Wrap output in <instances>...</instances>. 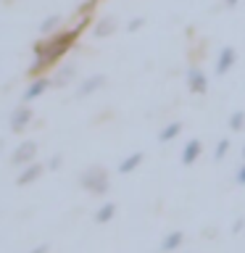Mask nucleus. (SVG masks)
<instances>
[{
  "label": "nucleus",
  "mask_w": 245,
  "mask_h": 253,
  "mask_svg": "<svg viewBox=\"0 0 245 253\" xmlns=\"http://www.w3.org/2000/svg\"><path fill=\"white\" fill-rule=\"evenodd\" d=\"M79 32H82V29L74 27V29L58 32V35H53L50 40H45V42H37L35 45V58H42L47 66H50V63H55L71 45H74V40L79 37Z\"/></svg>",
  "instance_id": "obj_1"
},
{
  "label": "nucleus",
  "mask_w": 245,
  "mask_h": 253,
  "mask_svg": "<svg viewBox=\"0 0 245 253\" xmlns=\"http://www.w3.org/2000/svg\"><path fill=\"white\" fill-rule=\"evenodd\" d=\"M82 185L87 190H92V193H106L108 190V174L103 169H98V166H92V169L82 177Z\"/></svg>",
  "instance_id": "obj_2"
},
{
  "label": "nucleus",
  "mask_w": 245,
  "mask_h": 253,
  "mask_svg": "<svg viewBox=\"0 0 245 253\" xmlns=\"http://www.w3.org/2000/svg\"><path fill=\"white\" fill-rule=\"evenodd\" d=\"M187 84L193 92H205L208 90V79H205V74L198 66H190L187 69Z\"/></svg>",
  "instance_id": "obj_3"
},
{
  "label": "nucleus",
  "mask_w": 245,
  "mask_h": 253,
  "mask_svg": "<svg viewBox=\"0 0 245 253\" xmlns=\"http://www.w3.org/2000/svg\"><path fill=\"white\" fill-rule=\"evenodd\" d=\"M235 61H237V53H235V47H221V53H219V58H216V74H227L229 69L235 66Z\"/></svg>",
  "instance_id": "obj_4"
},
{
  "label": "nucleus",
  "mask_w": 245,
  "mask_h": 253,
  "mask_svg": "<svg viewBox=\"0 0 245 253\" xmlns=\"http://www.w3.org/2000/svg\"><path fill=\"white\" fill-rule=\"evenodd\" d=\"M29 122H32V111H29L27 106H19V108L11 114V129H13V132H21Z\"/></svg>",
  "instance_id": "obj_5"
},
{
  "label": "nucleus",
  "mask_w": 245,
  "mask_h": 253,
  "mask_svg": "<svg viewBox=\"0 0 245 253\" xmlns=\"http://www.w3.org/2000/svg\"><path fill=\"white\" fill-rule=\"evenodd\" d=\"M53 82L50 79H45V77H37L35 82H32L29 87H27V92H24V103H29V100H35V98H40V95H42L47 87H50Z\"/></svg>",
  "instance_id": "obj_6"
},
{
  "label": "nucleus",
  "mask_w": 245,
  "mask_h": 253,
  "mask_svg": "<svg viewBox=\"0 0 245 253\" xmlns=\"http://www.w3.org/2000/svg\"><path fill=\"white\" fill-rule=\"evenodd\" d=\"M198 156H201V140H190L185 148H182V164L190 166L198 161Z\"/></svg>",
  "instance_id": "obj_7"
},
{
  "label": "nucleus",
  "mask_w": 245,
  "mask_h": 253,
  "mask_svg": "<svg viewBox=\"0 0 245 253\" xmlns=\"http://www.w3.org/2000/svg\"><path fill=\"white\" fill-rule=\"evenodd\" d=\"M42 169H45L42 164H29L27 169L19 174V185H32L37 177H42Z\"/></svg>",
  "instance_id": "obj_8"
},
{
  "label": "nucleus",
  "mask_w": 245,
  "mask_h": 253,
  "mask_svg": "<svg viewBox=\"0 0 245 253\" xmlns=\"http://www.w3.org/2000/svg\"><path fill=\"white\" fill-rule=\"evenodd\" d=\"M35 153H37L35 142H24V145H19V150L13 153V164H27V161L35 158Z\"/></svg>",
  "instance_id": "obj_9"
},
{
  "label": "nucleus",
  "mask_w": 245,
  "mask_h": 253,
  "mask_svg": "<svg viewBox=\"0 0 245 253\" xmlns=\"http://www.w3.org/2000/svg\"><path fill=\"white\" fill-rule=\"evenodd\" d=\"M103 84H106V77H103V74H92L90 79H84L82 87H79V95H82V98H84V95H92L95 90H100Z\"/></svg>",
  "instance_id": "obj_10"
},
{
  "label": "nucleus",
  "mask_w": 245,
  "mask_h": 253,
  "mask_svg": "<svg viewBox=\"0 0 245 253\" xmlns=\"http://www.w3.org/2000/svg\"><path fill=\"white\" fill-rule=\"evenodd\" d=\"M182 240H185V235L182 232H169L161 240V253H171V251H177L179 245H182Z\"/></svg>",
  "instance_id": "obj_11"
},
{
  "label": "nucleus",
  "mask_w": 245,
  "mask_h": 253,
  "mask_svg": "<svg viewBox=\"0 0 245 253\" xmlns=\"http://www.w3.org/2000/svg\"><path fill=\"white\" fill-rule=\"evenodd\" d=\"M142 158H145V153H132V156H126L122 164H119V171L122 174H129V171H134L137 166L142 164Z\"/></svg>",
  "instance_id": "obj_12"
},
{
  "label": "nucleus",
  "mask_w": 245,
  "mask_h": 253,
  "mask_svg": "<svg viewBox=\"0 0 245 253\" xmlns=\"http://www.w3.org/2000/svg\"><path fill=\"white\" fill-rule=\"evenodd\" d=\"M114 213H116V206L114 203H106V206H100V209L95 211V221H98V224L111 221V219H114Z\"/></svg>",
  "instance_id": "obj_13"
},
{
  "label": "nucleus",
  "mask_w": 245,
  "mask_h": 253,
  "mask_svg": "<svg viewBox=\"0 0 245 253\" xmlns=\"http://www.w3.org/2000/svg\"><path fill=\"white\" fill-rule=\"evenodd\" d=\"M179 132H182V124H179V122H174V124H169V126H163L161 134H158V140H161V142H169V140L177 137Z\"/></svg>",
  "instance_id": "obj_14"
},
{
  "label": "nucleus",
  "mask_w": 245,
  "mask_h": 253,
  "mask_svg": "<svg viewBox=\"0 0 245 253\" xmlns=\"http://www.w3.org/2000/svg\"><path fill=\"white\" fill-rule=\"evenodd\" d=\"M74 74H77V69H74V66H71V63H69L66 69H61V71H58V77L53 79V84H58V87H63V84H66V82H69V79L74 77Z\"/></svg>",
  "instance_id": "obj_15"
},
{
  "label": "nucleus",
  "mask_w": 245,
  "mask_h": 253,
  "mask_svg": "<svg viewBox=\"0 0 245 253\" xmlns=\"http://www.w3.org/2000/svg\"><path fill=\"white\" fill-rule=\"evenodd\" d=\"M58 24H61V16H47V19L42 21V24H40V32H42V35H47V32H53L55 27H58Z\"/></svg>",
  "instance_id": "obj_16"
},
{
  "label": "nucleus",
  "mask_w": 245,
  "mask_h": 253,
  "mask_svg": "<svg viewBox=\"0 0 245 253\" xmlns=\"http://www.w3.org/2000/svg\"><path fill=\"white\" fill-rule=\"evenodd\" d=\"M229 126H232L235 132H240L245 126V111H235V114L229 116Z\"/></svg>",
  "instance_id": "obj_17"
},
{
  "label": "nucleus",
  "mask_w": 245,
  "mask_h": 253,
  "mask_svg": "<svg viewBox=\"0 0 245 253\" xmlns=\"http://www.w3.org/2000/svg\"><path fill=\"white\" fill-rule=\"evenodd\" d=\"M114 27H116L114 19H106V21H100L98 27H95V35H98V37H106V35H111V32H114Z\"/></svg>",
  "instance_id": "obj_18"
},
{
  "label": "nucleus",
  "mask_w": 245,
  "mask_h": 253,
  "mask_svg": "<svg viewBox=\"0 0 245 253\" xmlns=\"http://www.w3.org/2000/svg\"><path fill=\"white\" fill-rule=\"evenodd\" d=\"M227 150H229V140H219L216 150H213V158H216V161H221V158L227 156Z\"/></svg>",
  "instance_id": "obj_19"
},
{
  "label": "nucleus",
  "mask_w": 245,
  "mask_h": 253,
  "mask_svg": "<svg viewBox=\"0 0 245 253\" xmlns=\"http://www.w3.org/2000/svg\"><path fill=\"white\" fill-rule=\"evenodd\" d=\"M235 182H237V185H245V164L240 166V169H237V174H235Z\"/></svg>",
  "instance_id": "obj_20"
},
{
  "label": "nucleus",
  "mask_w": 245,
  "mask_h": 253,
  "mask_svg": "<svg viewBox=\"0 0 245 253\" xmlns=\"http://www.w3.org/2000/svg\"><path fill=\"white\" fill-rule=\"evenodd\" d=\"M142 24H145V19H134V21L129 24V32H137V29H142Z\"/></svg>",
  "instance_id": "obj_21"
},
{
  "label": "nucleus",
  "mask_w": 245,
  "mask_h": 253,
  "mask_svg": "<svg viewBox=\"0 0 245 253\" xmlns=\"http://www.w3.org/2000/svg\"><path fill=\"white\" fill-rule=\"evenodd\" d=\"M58 166H61V156H53L50 158V169H58Z\"/></svg>",
  "instance_id": "obj_22"
},
{
  "label": "nucleus",
  "mask_w": 245,
  "mask_h": 253,
  "mask_svg": "<svg viewBox=\"0 0 245 253\" xmlns=\"http://www.w3.org/2000/svg\"><path fill=\"white\" fill-rule=\"evenodd\" d=\"M243 224H245V219H237V221H235V227H232V232H240Z\"/></svg>",
  "instance_id": "obj_23"
},
{
  "label": "nucleus",
  "mask_w": 245,
  "mask_h": 253,
  "mask_svg": "<svg viewBox=\"0 0 245 253\" xmlns=\"http://www.w3.org/2000/svg\"><path fill=\"white\" fill-rule=\"evenodd\" d=\"M32 253H47V245H37V248L32 251Z\"/></svg>",
  "instance_id": "obj_24"
},
{
  "label": "nucleus",
  "mask_w": 245,
  "mask_h": 253,
  "mask_svg": "<svg viewBox=\"0 0 245 253\" xmlns=\"http://www.w3.org/2000/svg\"><path fill=\"white\" fill-rule=\"evenodd\" d=\"M224 3H227L229 8H235V5H237V0H224Z\"/></svg>",
  "instance_id": "obj_25"
},
{
  "label": "nucleus",
  "mask_w": 245,
  "mask_h": 253,
  "mask_svg": "<svg viewBox=\"0 0 245 253\" xmlns=\"http://www.w3.org/2000/svg\"><path fill=\"white\" fill-rule=\"evenodd\" d=\"M243 156H245V148H243Z\"/></svg>",
  "instance_id": "obj_26"
}]
</instances>
